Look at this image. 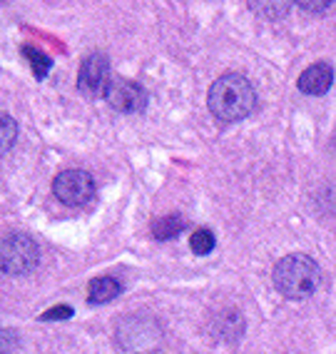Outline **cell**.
Wrapping results in <instances>:
<instances>
[{"instance_id": "cell-1", "label": "cell", "mask_w": 336, "mask_h": 354, "mask_svg": "<svg viewBox=\"0 0 336 354\" xmlns=\"http://www.w3.org/2000/svg\"><path fill=\"white\" fill-rule=\"evenodd\" d=\"M207 105L219 122H239L257 108V93L241 73H227L212 82Z\"/></svg>"}, {"instance_id": "cell-2", "label": "cell", "mask_w": 336, "mask_h": 354, "mask_svg": "<svg viewBox=\"0 0 336 354\" xmlns=\"http://www.w3.org/2000/svg\"><path fill=\"white\" fill-rule=\"evenodd\" d=\"M322 285V270L309 254H289L274 267V287L289 299H306Z\"/></svg>"}, {"instance_id": "cell-3", "label": "cell", "mask_w": 336, "mask_h": 354, "mask_svg": "<svg viewBox=\"0 0 336 354\" xmlns=\"http://www.w3.org/2000/svg\"><path fill=\"white\" fill-rule=\"evenodd\" d=\"M40 262L38 245L28 234H8L0 240V272L28 274Z\"/></svg>"}, {"instance_id": "cell-4", "label": "cell", "mask_w": 336, "mask_h": 354, "mask_svg": "<svg viewBox=\"0 0 336 354\" xmlns=\"http://www.w3.org/2000/svg\"><path fill=\"white\" fill-rule=\"evenodd\" d=\"M52 195L63 205L80 207L95 195V180L85 170H63L52 180Z\"/></svg>"}, {"instance_id": "cell-5", "label": "cell", "mask_w": 336, "mask_h": 354, "mask_svg": "<svg viewBox=\"0 0 336 354\" xmlns=\"http://www.w3.org/2000/svg\"><path fill=\"white\" fill-rule=\"evenodd\" d=\"M105 100L117 113H140L147 105V93L140 82L125 80V77H110L105 88Z\"/></svg>"}, {"instance_id": "cell-6", "label": "cell", "mask_w": 336, "mask_h": 354, "mask_svg": "<svg viewBox=\"0 0 336 354\" xmlns=\"http://www.w3.org/2000/svg\"><path fill=\"white\" fill-rule=\"evenodd\" d=\"M110 82V60L102 53H92L80 65V75H77V88L88 97L105 95V88Z\"/></svg>"}, {"instance_id": "cell-7", "label": "cell", "mask_w": 336, "mask_h": 354, "mask_svg": "<svg viewBox=\"0 0 336 354\" xmlns=\"http://www.w3.org/2000/svg\"><path fill=\"white\" fill-rule=\"evenodd\" d=\"M331 82H334V68L329 63H314L299 75V90L304 93V95H324L326 90L331 88Z\"/></svg>"}, {"instance_id": "cell-8", "label": "cell", "mask_w": 336, "mask_h": 354, "mask_svg": "<svg viewBox=\"0 0 336 354\" xmlns=\"http://www.w3.org/2000/svg\"><path fill=\"white\" fill-rule=\"evenodd\" d=\"M122 295V285L115 277H95L88 287V302L90 304H105L112 302L115 297Z\"/></svg>"}, {"instance_id": "cell-9", "label": "cell", "mask_w": 336, "mask_h": 354, "mask_svg": "<svg viewBox=\"0 0 336 354\" xmlns=\"http://www.w3.org/2000/svg\"><path fill=\"white\" fill-rule=\"evenodd\" d=\"M23 55H26V57H28V63H30L32 75L38 77V80L48 77V73H50V68H52L50 55H45L43 50H38V48H32V45H23Z\"/></svg>"}, {"instance_id": "cell-10", "label": "cell", "mask_w": 336, "mask_h": 354, "mask_svg": "<svg viewBox=\"0 0 336 354\" xmlns=\"http://www.w3.org/2000/svg\"><path fill=\"white\" fill-rule=\"evenodd\" d=\"M182 230H184V220L179 215H167L152 225V234L157 240H175L177 234H182Z\"/></svg>"}, {"instance_id": "cell-11", "label": "cell", "mask_w": 336, "mask_h": 354, "mask_svg": "<svg viewBox=\"0 0 336 354\" xmlns=\"http://www.w3.org/2000/svg\"><path fill=\"white\" fill-rule=\"evenodd\" d=\"M18 140V122L8 113H0V155H6Z\"/></svg>"}, {"instance_id": "cell-12", "label": "cell", "mask_w": 336, "mask_h": 354, "mask_svg": "<svg viewBox=\"0 0 336 354\" xmlns=\"http://www.w3.org/2000/svg\"><path fill=\"white\" fill-rule=\"evenodd\" d=\"M190 247L195 254H210L217 247V240H215V234H212V230H207V227L195 230L190 237Z\"/></svg>"}, {"instance_id": "cell-13", "label": "cell", "mask_w": 336, "mask_h": 354, "mask_svg": "<svg viewBox=\"0 0 336 354\" xmlns=\"http://www.w3.org/2000/svg\"><path fill=\"white\" fill-rule=\"evenodd\" d=\"M70 317H72L70 304H55L52 310L43 312V315H40V319H43V322H60V319H70Z\"/></svg>"}, {"instance_id": "cell-14", "label": "cell", "mask_w": 336, "mask_h": 354, "mask_svg": "<svg viewBox=\"0 0 336 354\" xmlns=\"http://www.w3.org/2000/svg\"><path fill=\"white\" fill-rule=\"evenodd\" d=\"M334 3H299V8H306V10H317V13H324V10H329Z\"/></svg>"}]
</instances>
